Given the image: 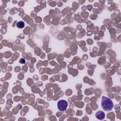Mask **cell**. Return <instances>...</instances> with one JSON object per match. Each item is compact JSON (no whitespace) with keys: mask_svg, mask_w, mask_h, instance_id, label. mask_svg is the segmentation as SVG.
I'll use <instances>...</instances> for the list:
<instances>
[{"mask_svg":"<svg viewBox=\"0 0 121 121\" xmlns=\"http://www.w3.org/2000/svg\"><path fill=\"white\" fill-rule=\"evenodd\" d=\"M102 107L105 111H110L113 108V103L112 100L108 97L103 96L101 102Z\"/></svg>","mask_w":121,"mask_h":121,"instance_id":"obj_1","label":"cell"},{"mask_svg":"<svg viewBox=\"0 0 121 121\" xmlns=\"http://www.w3.org/2000/svg\"><path fill=\"white\" fill-rule=\"evenodd\" d=\"M58 108L61 112L65 111L68 105V102L64 100H60L57 104Z\"/></svg>","mask_w":121,"mask_h":121,"instance_id":"obj_2","label":"cell"},{"mask_svg":"<svg viewBox=\"0 0 121 121\" xmlns=\"http://www.w3.org/2000/svg\"><path fill=\"white\" fill-rule=\"evenodd\" d=\"M96 117L97 119L102 120L104 119L105 117V113L104 112L99 111L96 113Z\"/></svg>","mask_w":121,"mask_h":121,"instance_id":"obj_3","label":"cell"},{"mask_svg":"<svg viewBox=\"0 0 121 121\" xmlns=\"http://www.w3.org/2000/svg\"><path fill=\"white\" fill-rule=\"evenodd\" d=\"M17 27L19 29H22L25 27V23L22 21H20L17 23Z\"/></svg>","mask_w":121,"mask_h":121,"instance_id":"obj_4","label":"cell"},{"mask_svg":"<svg viewBox=\"0 0 121 121\" xmlns=\"http://www.w3.org/2000/svg\"><path fill=\"white\" fill-rule=\"evenodd\" d=\"M25 62H26V61H25V59L23 58H22L20 59V63L21 64H24L25 63Z\"/></svg>","mask_w":121,"mask_h":121,"instance_id":"obj_5","label":"cell"}]
</instances>
